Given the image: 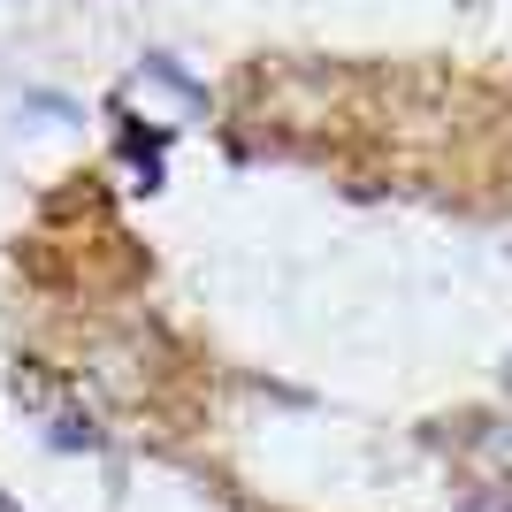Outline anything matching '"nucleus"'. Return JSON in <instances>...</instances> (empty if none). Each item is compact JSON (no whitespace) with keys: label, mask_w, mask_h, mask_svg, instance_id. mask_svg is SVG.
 I'll return each instance as SVG.
<instances>
[{"label":"nucleus","mask_w":512,"mask_h":512,"mask_svg":"<svg viewBox=\"0 0 512 512\" xmlns=\"http://www.w3.org/2000/svg\"><path fill=\"white\" fill-rule=\"evenodd\" d=\"M115 115H123L130 130L153 123V138H169V130H184L199 115V85H192V77H176L169 62H146L123 92H115Z\"/></svg>","instance_id":"nucleus-1"},{"label":"nucleus","mask_w":512,"mask_h":512,"mask_svg":"<svg viewBox=\"0 0 512 512\" xmlns=\"http://www.w3.org/2000/svg\"><path fill=\"white\" fill-rule=\"evenodd\" d=\"M459 467L490 497H512V421H474L467 444H459Z\"/></svg>","instance_id":"nucleus-2"},{"label":"nucleus","mask_w":512,"mask_h":512,"mask_svg":"<svg viewBox=\"0 0 512 512\" xmlns=\"http://www.w3.org/2000/svg\"><path fill=\"white\" fill-rule=\"evenodd\" d=\"M0 512H16V505H8V497H0Z\"/></svg>","instance_id":"nucleus-3"}]
</instances>
